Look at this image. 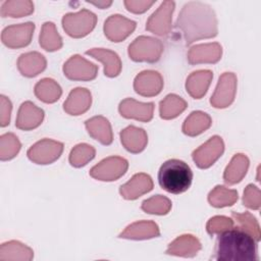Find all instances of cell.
Here are the masks:
<instances>
[{
    "label": "cell",
    "mask_w": 261,
    "mask_h": 261,
    "mask_svg": "<svg viewBox=\"0 0 261 261\" xmlns=\"http://www.w3.org/2000/svg\"><path fill=\"white\" fill-rule=\"evenodd\" d=\"M175 28L181 33L186 45H191L198 40L214 38L218 33L214 10L208 4L198 1L184 5Z\"/></svg>",
    "instance_id": "obj_1"
},
{
    "label": "cell",
    "mask_w": 261,
    "mask_h": 261,
    "mask_svg": "<svg viewBox=\"0 0 261 261\" xmlns=\"http://www.w3.org/2000/svg\"><path fill=\"white\" fill-rule=\"evenodd\" d=\"M213 259L217 261H257V242L244 230L231 227L218 234Z\"/></svg>",
    "instance_id": "obj_2"
},
{
    "label": "cell",
    "mask_w": 261,
    "mask_h": 261,
    "mask_svg": "<svg viewBox=\"0 0 261 261\" xmlns=\"http://www.w3.org/2000/svg\"><path fill=\"white\" fill-rule=\"evenodd\" d=\"M193 172L182 160L169 159L165 161L158 171L160 187L171 194H181L192 185Z\"/></svg>",
    "instance_id": "obj_3"
},
{
    "label": "cell",
    "mask_w": 261,
    "mask_h": 261,
    "mask_svg": "<svg viewBox=\"0 0 261 261\" xmlns=\"http://www.w3.org/2000/svg\"><path fill=\"white\" fill-rule=\"evenodd\" d=\"M163 49L164 47L160 40L153 37L140 36L129 44L127 53L134 61L154 63L160 59Z\"/></svg>",
    "instance_id": "obj_4"
},
{
    "label": "cell",
    "mask_w": 261,
    "mask_h": 261,
    "mask_svg": "<svg viewBox=\"0 0 261 261\" xmlns=\"http://www.w3.org/2000/svg\"><path fill=\"white\" fill-rule=\"evenodd\" d=\"M97 23V16L88 9H82L75 13H67L62 17L64 32L75 39L89 35Z\"/></svg>",
    "instance_id": "obj_5"
},
{
    "label": "cell",
    "mask_w": 261,
    "mask_h": 261,
    "mask_svg": "<svg viewBox=\"0 0 261 261\" xmlns=\"http://www.w3.org/2000/svg\"><path fill=\"white\" fill-rule=\"evenodd\" d=\"M127 168L128 162L126 159L119 156H110L93 166L90 170V175L98 180L112 181L121 177Z\"/></svg>",
    "instance_id": "obj_6"
},
{
    "label": "cell",
    "mask_w": 261,
    "mask_h": 261,
    "mask_svg": "<svg viewBox=\"0 0 261 261\" xmlns=\"http://www.w3.org/2000/svg\"><path fill=\"white\" fill-rule=\"evenodd\" d=\"M63 151V144L51 139H43L34 144L27 152L31 161L37 164H50L56 161Z\"/></svg>",
    "instance_id": "obj_7"
},
{
    "label": "cell",
    "mask_w": 261,
    "mask_h": 261,
    "mask_svg": "<svg viewBox=\"0 0 261 261\" xmlns=\"http://www.w3.org/2000/svg\"><path fill=\"white\" fill-rule=\"evenodd\" d=\"M237 92V76L232 72H224L219 76L216 89L210 98L215 108H226L234 100Z\"/></svg>",
    "instance_id": "obj_8"
},
{
    "label": "cell",
    "mask_w": 261,
    "mask_h": 261,
    "mask_svg": "<svg viewBox=\"0 0 261 261\" xmlns=\"http://www.w3.org/2000/svg\"><path fill=\"white\" fill-rule=\"evenodd\" d=\"M224 151V143L219 136H213L206 143L196 149L192 158L199 168L205 169L215 163Z\"/></svg>",
    "instance_id": "obj_9"
},
{
    "label": "cell",
    "mask_w": 261,
    "mask_h": 261,
    "mask_svg": "<svg viewBox=\"0 0 261 261\" xmlns=\"http://www.w3.org/2000/svg\"><path fill=\"white\" fill-rule=\"evenodd\" d=\"M35 31L34 22H24L6 27L1 34L2 43L10 49H18L28 46Z\"/></svg>",
    "instance_id": "obj_10"
},
{
    "label": "cell",
    "mask_w": 261,
    "mask_h": 261,
    "mask_svg": "<svg viewBox=\"0 0 261 261\" xmlns=\"http://www.w3.org/2000/svg\"><path fill=\"white\" fill-rule=\"evenodd\" d=\"M63 73L71 81H92L97 76L98 66L81 55H73L63 64Z\"/></svg>",
    "instance_id": "obj_11"
},
{
    "label": "cell",
    "mask_w": 261,
    "mask_h": 261,
    "mask_svg": "<svg viewBox=\"0 0 261 261\" xmlns=\"http://www.w3.org/2000/svg\"><path fill=\"white\" fill-rule=\"evenodd\" d=\"M175 3L173 1H164L155 12L149 17L146 23V30L157 36H166L171 30L172 13Z\"/></svg>",
    "instance_id": "obj_12"
},
{
    "label": "cell",
    "mask_w": 261,
    "mask_h": 261,
    "mask_svg": "<svg viewBox=\"0 0 261 261\" xmlns=\"http://www.w3.org/2000/svg\"><path fill=\"white\" fill-rule=\"evenodd\" d=\"M136 21L120 14L110 15L104 22V34L106 38L114 43L126 39L136 29Z\"/></svg>",
    "instance_id": "obj_13"
},
{
    "label": "cell",
    "mask_w": 261,
    "mask_h": 261,
    "mask_svg": "<svg viewBox=\"0 0 261 261\" xmlns=\"http://www.w3.org/2000/svg\"><path fill=\"white\" fill-rule=\"evenodd\" d=\"M163 88V79L158 71L144 70L134 81V89L137 94L143 97H154Z\"/></svg>",
    "instance_id": "obj_14"
},
{
    "label": "cell",
    "mask_w": 261,
    "mask_h": 261,
    "mask_svg": "<svg viewBox=\"0 0 261 261\" xmlns=\"http://www.w3.org/2000/svg\"><path fill=\"white\" fill-rule=\"evenodd\" d=\"M118 111L124 118H133L139 121L148 122L153 118L154 103H142L133 98H126L120 102Z\"/></svg>",
    "instance_id": "obj_15"
},
{
    "label": "cell",
    "mask_w": 261,
    "mask_h": 261,
    "mask_svg": "<svg viewBox=\"0 0 261 261\" xmlns=\"http://www.w3.org/2000/svg\"><path fill=\"white\" fill-rule=\"evenodd\" d=\"M222 55V47L219 43L199 44L193 46L188 52V61L190 64L216 63Z\"/></svg>",
    "instance_id": "obj_16"
},
{
    "label": "cell",
    "mask_w": 261,
    "mask_h": 261,
    "mask_svg": "<svg viewBox=\"0 0 261 261\" xmlns=\"http://www.w3.org/2000/svg\"><path fill=\"white\" fill-rule=\"evenodd\" d=\"M44 116L45 113L43 109L39 108L31 101H25L18 109L15 126L22 130L34 129L42 123Z\"/></svg>",
    "instance_id": "obj_17"
},
{
    "label": "cell",
    "mask_w": 261,
    "mask_h": 261,
    "mask_svg": "<svg viewBox=\"0 0 261 261\" xmlns=\"http://www.w3.org/2000/svg\"><path fill=\"white\" fill-rule=\"evenodd\" d=\"M153 180L147 173L135 174L127 182L119 188L121 197L125 200H136L153 189Z\"/></svg>",
    "instance_id": "obj_18"
},
{
    "label": "cell",
    "mask_w": 261,
    "mask_h": 261,
    "mask_svg": "<svg viewBox=\"0 0 261 261\" xmlns=\"http://www.w3.org/2000/svg\"><path fill=\"white\" fill-rule=\"evenodd\" d=\"M92 104L91 92L85 88L73 89L63 103L64 111L69 115H81L89 110Z\"/></svg>",
    "instance_id": "obj_19"
},
{
    "label": "cell",
    "mask_w": 261,
    "mask_h": 261,
    "mask_svg": "<svg viewBox=\"0 0 261 261\" xmlns=\"http://www.w3.org/2000/svg\"><path fill=\"white\" fill-rule=\"evenodd\" d=\"M86 54L99 60L104 65V74L108 77H115L121 71V60L117 53L104 48H93L86 51Z\"/></svg>",
    "instance_id": "obj_20"
},
{
    "label": "cell",
    "mask_w": 261,
    "mask_h": 261,
    "mask_svg": "<svg viewBox=\"0 0 261 261\" xmlns=\"http://www.w3.org/2000/svg\"><path fill=\"white\" fill-rule=\"evenodd\" d=\"M200 241L192 234H182L171 242L166 250V254L180 257H194L201 250Z\"/></svg>",
    "instance_id": "obj_21"
},
{
    "label": "cell",
    "mask_w": 261,
    "mask_h": 261,
    "mask_svg": "<svg viewBox=\"0 0 261 261\" xmlns=\"http://www.w3.org/2000/svg\"><path fill=\"white\" fill-rule=\"evenodd\" d=\"M120 141L128 152L137 154L146 148L148 136L143 128L129 125L120 132Z\"/></svg>",
    "instance_id": "obj_22"
},
{
    "label": "cell",
    "mask_w": 261,
    "mask_h": 261,
    "mask_svg": "<svg viewBox=\"0 0 261 261\" xmlns=\"http://www.w3.org/2000/svg\"><path fill=\"white\" fill-rule=\"evenodd\" d=\"M159 236L160 230L157 223L154 221L142 220L129 224L118 237L127 240H148Z\"/></svg>",
    "instance_id": "obj_23"
},
{
    "label": "cell",
    "mask_w": 261,
    "mask_h": 261,
    "mask_svg": "<svg viewBox=\"0 0 261 261\" xmlns=\"http://www.w3.org/2000/svg\"><path fill=\"white\" fill-rule=\"evenodd\" d=\"M46 58L36 51L23 53L17 59V68L19 72L27 77L38 75L46 68Z\"/></svg>",
    "instance_id": "obj_24"
},
{
    "label": "cell",
    "mask_w": 261,
    "mask_h": 261,
    "mask_svg": "<svg viewBox=\"0 0 261 261\" xmlns=\"http://www.w3.org/2000/svg\"><path fill=\"white\" fill-rule=\"evenodd\" d=\"M88 134L102 145H110L113 141V134L110 122L104 116H94L85 122Z\"/></svg>",
    "instance_id": "obj_25"
},
{
    "label": "cell",
    "mask_w": 261,
    "mask_h": 261,
    "mask_svg": "<svg viewBox=\"0 0 261 261\" xmlns=\"http://www.w3.org/2000/svg\"><path fill=\"white\" fill-rule=\"evenodd\" d=\"M213 79V73L210 70H197L192 72L186 82L187 92L194 99H201L207 92L211 81Z\"/></svg>",
    "instance_id": "obj_26"
},
{
    "label": "cell",
    "mask_w": 261,
    "mask_h": 261,
    "mask_svg": "<svg viewBox=\"0 0 261 261\" xmlns=\"http://www.w3.org/2000/svg\"><path fill=\"white\" fill-rule=\"evenodd\" d=\"M249 158L245 154H236L226 166L223 173V180L226 185H236L246 175L249 168Z\"/></svg>",
    "instance_id": "obj_27"
},
{
    "label": "cell",
    "mask_w": 261,
    "mask_h": 261,
    "mask_svg": "<svg viewBox=\"0 0 261 261\" xmlns=\"http://www.w3.org/2000/svg\"><path fill=\"white\" fill-rule=\"evenodd\" d=\"M34 258L33 250L18 241H9L3 243L0 247V260H27L30 261Z\"/></svg>",
    "instance_id": "obj_28"
},
{
    "label": "cell",
    "mask_w": 261,
    "mask_h": 261,
    "mask_svg": "<svg viewBox=\"0 0 261 261\" xmlns=\"http://www.w3.org/2000/svg\"><path fill=\"white\" fill-rule=\"evenodd\" d=\"M212 119L211 117L202 111L192 112L185 120L182 124V133L189 137H195L211 126Z\"/></svg>",
    "instance_id": "obj_29"
},
{
    "label": "cell",
    "mask_w": 261,
    "mask_h": 261,
    "mask_svg": "<svg viewBox=\"0 0 261 261\" xmlns=\"http://www.w3.org/2000/svg\"><path fill=\"white\" fill-rule=\"evenodd\" d=\"M34 92L39 100L49 104L56 102L62 94L61 87L58 83L49 77L39 81L35 86Z\"/></svg>",
    "instance_id": "obj_30"
},
{
    "label": "cell",
    "mask_w": 261,
    "mask_h": 261,
    "mask_svg": "<svg viewBox=\"0 0 261 261\" xmlns=\"http://www.w3.org/2000/svg\"><path fill=\"white\" fill-rule=\"evenodd\" d=\"M187 102L175 94L167 95L159 104L160 117L163 119H173L187 108Z\"/></svg>",
    "instance_id": "obj_31"
},
{
    "label": "cell",
    "mask_w": 261,
    "mask_h": 261,
    "mask_svg": "<svg viewBox=\"0 0 261 261\" xmlns=\"http://www.w3.org/2000/svg\"><path fill=\"white\" fill-rule=\"evenodd\" d=\"M39 44L44 50L49 52L59 50L62 47V38L53 22L47 21L43 24L39 37Z\"/></svg>",
    "instance_id": "obj_32"
},
{
    "label": "cell",
    "mask_w": 261,
    "mask_h": 261,
    "mask_svg": "<svg viewBox=\"0 0 261 261\" xmlns=\"http://www.w3.org/2000/svg\"><path fill=\"white\" fill-rule=\"evenodd\" d=\"M239 198L236 190L227 189L223 186H216L208 195V202L216 208H223L233 205Z\"/></svg>",
    "instance_id": "obj_33"
},
{
    "label": "cell",
    "mask_w": 261,
    "mask_h": 261,
    "mask_svg": "<svg viewBox=\"0 0 261 261\" xmlns=\"http://www.w3.org/2000/svg\"><path fill=\"white\" fill-rule=\"evenodd\" d=\"M34 12V3L29 0H9L3 2L0 10L2 17H22Z\"/></svg>",
    "instance_id": "obj_34"
},
{
    "label": "cell",
    "mask_w": 261,
    "mask_h": 261,
    "mask_svg": "<svg viewBox=\"0 0 261 261\" xmlns=\"http://www.w3.org/2000/svg\"><path fill=\"white\" fill-rule=\"evenodd\" d=\"M231 217H232V220L237 223L238 228L249 233L257 243L260 241V237H261L260 226L256 217L253 214H251L250 212L238 213L232 211Z\"/></svg>",
    "instance_id": "obj_35"
},
{
    "label": "cell",
    "mask_w": 261,
    "mask_h": 261,
    "mask_svg": "<svg viewBox=\"0 0 261 261\" xmlns=\"http://www.w3.org/2000/svg\"><path fill=\"white\" fill-rule=\"evenodd\" d=\"M141 208L149 214L165 215L171 209V201L162 195H156L143 201Z\"/></svg>",
    "instance_id": "obj_36"
},
{
    "label": "cell",
    "mask_w": 261,
    "mask_h": 261,
    "mask_svg": "<svg viewBox=\"0 0 261 261\" xmlns=\"http://www.w3.org/2000/svg\"><path fill=\"white\" fill-rule=\"evenodd\" d=\"M95 149L88 144H79L72 148L69 154V163L73 167L85 166L95 157Z\"/></svg>",
    "instance_id": "obj_37"
},
{
    "label": "cell",
    "mask_w": 261,
    "mask_h": 261,
    "mask_svg": "<svg viewBox=\"0 0 261 261\" xmlns=\"http://www.w3.org/2000/svg\"><path fill=\"white\" fill-rule=\"evenodd\" d=\"M21 144L14 134L7 133L0 137V159L2 161L14 158L19 152Z\"/></svg>",
    "instance_id": "obj_38"
},
{
    "label": "cell",
    "mask_w": 261,
    "mask_h": 261,
    "mask_svg": "<svg viewBox=\"0 0 261 261\" xmlns=\"http://www.w3.org/2000/svg\"><path fill=\"white\" fill-rule=\"evenodd\" d=\"M233 227V220L226 216H214L210 218L206 224V230L209 234H219Z\"/></svg>",
    "instance_id": "obj_39"
},
{
    "label": "cell",
    "mask_w": 261,
    "mask_h": 261,
    "mask_svg": "<svg viewBox=\"0 0 261 261\" xmlns=\"http://www.w3.org/2000/svg\"><path fill=\"white\" fill-rule=\"evenodd\" d=\"M243 204L249 209L259 210L261 206V194L259 188L253 184L248 185L244 191Z\"/></svg>",
    "instance_id": "obj_40"
},
{
    "label": "cell",
    "mask_w": 261,
    "mask_h": 261,
    "mask_svg": "<svg viewBox=\"0 0 261 261\" xmlns=\"http://www.w3.org/2000/svg\"><path fill=\"white\" fill-rule=\"evenodd\" d=\"M0 125L2 127L6 126L10 122V114L12 109V104L10 100L5 97L4 95H1L0 97Z\"/></svg>",
    "instance_id": "obj_41"
},
{
    "label": "cell",
    "mask_w": 261,
    "mask_h": 261,
    "mask_svg": "<svg viewBox=\"0 0 261 261\" xmlns=\"http://www.w3.org/2000/svg\"><path fill=\"white\" fill-rule=\"evenodd\" d=\"M156 1H141V0H126L123 2L125 8L133 13H143L147 11Z\"/></svg>",
    "instance_id": "obj_42"
},
{
    "label": "cell",
    "mask_w": 261,
    "mask_h": 261,
    "mask_svg": "<svg viewBox=\"0 0 261 261\" xmlns=\"http://www.w3.org/2000/svg\"><path fill=\"white\" fill-rule=\"evenodd\" d=\"M88 3L90 4H93L95 6H97L98 8L100 9H105V8H108L111 4H112V1H87Z\"/></svg>",
    "instance_id": "obj_43"
}]
</instances>
